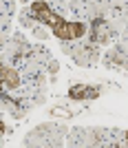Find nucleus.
I'll return each mask as SVG.
<instances>
[{
	"label": "nucleus",
	"instance_id": "4",
	"mask_svg": "<svg viewBox=\"0 0 128 148\" xmlns=\"http://www.w3.org/2000/svg\"><path fill=\"white\" fill-rule=\"evenodd\" d=\"M0 82H2V86H7V88H18L20 86V75L13 71V69H9V66H0Z\"/></svg>",
	"mask_w": 128,
	"mask_h": 148
},
{
	"label": "nucleus",
	"instance_id": "1",
	"mask_svg": "<svg viewBox=\"0 0 128 148\" xmlns=\"http://www.w3.org/2000/svg\"><path fill=\"white\" fill-rule=\"evenodd\" d=\"M51 29H53V36L57 40H79L86 33V27L82 22H68L64 18H60Z\"/></svg>",
	"mask_w": 128,
	"mask_h": 148
},
{
	"label": "nucleus",
	"instance_id": "5",
	"mask_svg": "<svg viewBox=\"0 0 128 148\" xmlns=\"http://www.w3.org/2000/svg\"><path fill=\"white\" fill-rule=\"evenodd\" d=\"M2 88H5V86H2V82H0V99L5 97V91H2Z\"/></svg>",
	"mask_w": 128,
	"mask_h": 148
},
{
	"label": "nucleus",
	"instance_id": "3",
	"mask_svg": "<svg viewBox=\"0 0 128 148\" xmlns=\"http://www.w3.org/2000/svg\"><path fill=\"white\" fill-rule=\"evenodd\" d=\"M99 95L97 86H86V84H75L68 88V97L71 99H95Z\"/></svg>",
	"mask_w": 128,
	"mask_h": 148
},
{
	"label": "nucleus",
	"instance_id": "7",
	"mask_svg": "<svg viewBox=\"0 0 128 148\" xmlns=\"http://www.w3.org/2000/svg\"><path fill=\"white\" fill-rule=\"evenodd\" d=\"M0 66H2V62H0Z\"/></svg>",
	"mask_w": 128,
	"mask_h": 148
},
{
	"label": "nucleus",
	"instance_id": "6",
	"mask_svg": "<svg viewBox=\"0 0 128 148\" xmlns=\"http://www.w3.org/2000/svg\"><path fill=\"white\" fill-rule=\"evenodd\" d=\"M2 133H5V124L0 122V135H2Z\"/></svg>",
	"mask_w": 128,
	"mask_h": 148
},
{
	"label": "nucleus",
	"instance_id": "2",
	"mask_svg": "<svg viewBox=\"0 0 128 148\" xmlns=\"http://www.w3.org/2000/svg\"><path fill=\"white\" fill-rule=\"evenodd\" d=\"M31 16H33L38 22H42V25H49V27H53L55 22L60 20V16L51 11L49 5H47L44 0H36V2L31 5Z\"/></svg>",
	"mask_w": 128,
	"mask_h": 148
}]
</instances>
